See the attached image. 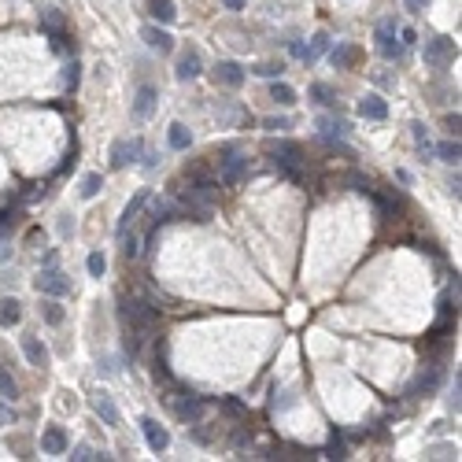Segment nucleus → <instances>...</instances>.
I'll use <instances>...</instances> for the list:
<instances>
[{
  "instance_id": "72a5a7b5",
  "label": "nucleus",
  "mask_w": 462,
  "mask_h": 462,
  "mask_svg": "<svg viewBox=\"0 0 462 462\" xmlns=\"http://www.w3.org/2000/svg\"><path fill=\"white\" fill-rule=\"evenodd\" d=\"M326 459H348V447H344V440L337 436V429H333V440H329V447L322 452Z\"/></svg>"
},
{
  "instance_id": "4c0bfd02",
  "label": "nucleus",
  "mask_w": 462,
  "mask_h": 462,
  "mask_svg": "<svg viewBox=\"0 0 462 462\" xmlns=\"http://www.w3.org/2000/svg\"><path fill=\"white\" fill-rule=\"evenodd\" d=\"M71 459H74V462H85V459H104V455H96L93 447L82 444V447H74V452H71Z\"/></svg>"
},
{
  "instance_id": "a878e982",
  "label": "nucleus",
  "mask_w": 462,
  "mask_h": 462,
  "mask_svg": "<svg viewBox=\"0 0 462 462\" xmlns=\"http://www.w3.org/2000/svg\"><path fill=\"white\" fill-rule=\"evenodd\" d=\"M311 100H315V104H322V108H333V104H337V89L326 85V82H315L311 85Z\"/></svg>"
},
{
  "instance_id": "20e7f679",
  "label": "nucleus",
  "mask_w": 462,
  "mask_h": 462,
  "mask_svg": "<svg viewBox=\"0 0 462 462\" xmlns=\"http://www.w3.org/2000/svg\"><path fill=\"white\" fill-rule=\"evenodd\" d=\"M245 174H248V156H240L237 145H226L222 159H218V178H222L226 185H240Z\"/></svg>"
},
{
  "instance_id": "1a4fd4ad",
  "label": "nucleus",
  "mask_w": 462,
  "mask_h": 462,
  "mask_svg": "<svg viewBox=\"0 0 462 462\" xmlns=\"http://www.w3.org/2000/svg\"><path fill=\"white\" fill-rule=\"evenodd\" d=\"M355 111H359V119H366V122H384L389 119V100L377 96V93H366Z\"/></svg>"
},
{
  "instance_id": "a18cd8bd",
  "label": "nucleus",
  "mask_w": 462,
  "mask_h": 462,
  "mask_svg": "<svg viewBox=\"0 0 462 462\" xmlns=\"http://www.w3.org/2000/svg\"><path fill=\"white\" fill-rule=\"evenodd\" d=\"M8 421H11V410H8L4 403H0V426H8Z\"/></svg>"
},
{
  "instance_id": "4be33fe9",
  "label": "nucleus",
  "mask_w": 462,
  "mask_h": 462,
  "mask_svg": "<svg viewBox=\"0 0 462 462\" xmlns=\"http://www.w3.org/2000/svg\"><path fill=\"white\" fill-rule=\"evenodd\" d=\"M148 11H152V19H156V22H163V27H171V22L178 19L174 0H148Z\"/></svg>"
},
{
  "instance_id": "7c9ffc66",
  "label": "nucleus",
  "mask_w": 462,
  "mask_h": 462,
  "mask_svg": "<svg viewBox=\"0 0 462 462\" xmlns=\"http://www.w3.org/2000/svg\"><path fill=\"white\" fill-rule=\"evenodd\" d=\"M78 82H82V63H78V59H71L67 67H63V85H67L71 93H74V89H78Z\"/></svg>"
},
{
  "instance_id": "a211bd4d",
  "label": "nucleus",
  "mask_w": 462,
  "mask_h": 462,
  "mask_svg": "<svg viewBox=\"0 0 462 462\" xmlns=\"http://www.w3.org/2000/svg\"><path fill=\"white\" fill-rule=\"evenodd\" d=\"M22 322V303L15 296H0V326L11 329V326H19Z\"/></svg>"
},
{
  "instance_id": "ea45409f",
  "label": "nucleus",
  "mask_w": 462,
  "mask_h": 462,
  "mask_svg": "<svg viewBox=\"0 0 462 462\" xmlns=\"http://www.w3.org/2000/svg\"><path fill=\"white\" fill-rule=\"evenodd\" d=\"M11 226H15V211H0V233H8Z\"/></svg>"
},
{
  "instance_id": "37998d69",
  "label": "nucleus",
  "mask_w": 462,
  "mask_h": 462,
  "mask_svg": "<svg viewBox=\"0 0 462 462\" xmlns=\"http://www.w3.org/2000/svg\"><path fill=\"white\" fill-rule=\"evenodd\" d=\"M459 126H462V119H459V111H455V115H447V130H452L455 137H459Z\"/></svg>"
},
{
  "instance_id": "f704fd0d",
  "label": "nucleus",
  "mask_w": 462,
  "mask_h": 462,
  "mask_svg": "<svg viewBox=\"0 0 462 462\" xmlns=\"http://www.w3.org/2000/svg\"><path fill=\"white\" fill-rule=\"evenodd\" d=\"M85 266H89V274H93V277H104V270H108V259H104L100 252H93V255L85 259Z\"/></svg>"
},
{
  "instance_id": "9d476101",
  "label": "nucleus",
  "mask_w": 462,
  "mask_h": 462,
  "mask_svg": "<svg viewBox=\"0 0 462 462\" xmlns=\"http://www.w3.org/2000/svg\"><path fill=\"white\" fill-rule=\"evenodd\" d=\"M174 74H178L182 82L200 78V74H203V56H200V48H185V52L178 56V67H174Z\"/></svg>"
},
{
  "instance_id": "dca6fc26",
  "label": "nucleus",
  "mask_w": 462,
  "mask_h": 462,
  "mask_svg": "<svg viewBox=\"0 0 462 462\" xmlns=\"http://www.w3.org/2000/svg\"><path fill=\"white\" fill-rule=\"evenodd\" d=\"M436 384H440V366L426 363V366H421V374L414 377V384H410V396H429Z\"/></svg>"
},
{
  "instance_id": "4468645a",
  "label": "nucleus",
  "mask_w": 462,
  "mask_h": 462,
  "mask_svg": "<svg viewBox=\"0 0 462 462\" xmlns=\"http://www.w3.org/2000/svg\"><path fill=\"white\" fill-rule=\"evenodd\" d=\"M148 200H152V192H148V189H137V196H133L130 203H126V211H122V222H119V240H122L126 233H130V226L137 222V215H140V208H145Z\"/></svg>"
},
{
  "instance_id": "cd10ccee",
  "label": "nucleus",
  "mask_w": 462,
  "mask_h": 462,
  "mask_svg": "<svg viewBox=\"0 0 462 462\" xmlns=\"http://www.w3.org/2000/svg\"><path fill=\"white\" fill-rule=\"evenodd\" d=\"M41 315H45V322H48V326H59V322H63V307H59V296H48V300L41 303Z\"/></svg>"
},
{
  "instance_id": "473e14b6",
  "label": "nucleus",
  "mask_w": 462,
  "mask_h": 462,
  "mask_svg": "<svg viewBox=\"0 0 462 462\" xmlns=\"http://www.w3.org/2000/svg\"><path fill=\"white\" fill-rule=\"evenodd\" d=\"M281 63H274V59H266V63H255L252 67V74H259V78H281Z\"/></svg>"
},
{
  "instance_id": "c9c22d12",
  "label": "nucleus",
  "mask_w": 462,
  "mask_h": 462,
  "mask_svg": "<svg viewBox=\"0 0 462 462\" xmlns=\"http://www.w3.org/2000/svg\"><path fill=\"white\" fill-rule=\"evenodd\" d=\"M410 133H414L418 148H421V156L429 159V133H426V126H421V122H414V126H410Z\"/></svg>"
},
{
  "instance_id": "49530a36",
  "label": "nucleus",
  "mask_w": 462,
  "mask_h": 462,
  "mask_svg": "<svg viewBox=\"0 0 462 462\" xmlns=\"http://www.w3.org/2000/svg\"><path fill=\"white\" fill-rule=\"evenodd\" d=\"M222 4H226V8H233V11H240V8L248 4V0H222Z\"/></svg>"
},
{
  "instance_id": "5701e85b",
  "label": "nucleus",
  "mask_w": 462,
  "mask_h": 462,
  "mask_svg": "<svg viewBox=\"0 0 462 462\" xmlns=\"http://www.w3.org/2000/svg\"><path fill=\"white\" fill-rule=\"evenodd\" d=\"M166 140H171V148H174V152H189L192 133H189V126H185V122H171V130H166Z\"/></svg>"
},
{
  "instance_id": "f03ea898",
  "label": "nucleus",
  "mask_w": 462,
  "mask_h": 462,
  "mask_svg": "<svg viewBox=\"0 0 462 462\" xmlns=\"http://www.w3.org/2000/svg\"><path fill=\"white\" fill-rule=\"evenodd\" d=\"M215 200H218V185L208 182L203 174H189V189H182V215L196 218V222H211Z\"/></svg>"
},
{
  "instance_id": "f8f14e48",
  "label": "nucleus",
  "mask_w": 462,
  "mask_h": 462,
  "mask_svg": "<svg viewBox=\"0 0 462 462\" xmlns=\"http://www.w3.org/2000/svg\"><path fill=\"white\" fill-rule=\"evenodd\" d=\"M359 59H363V48H359V45L337 41V48H329V63H333L337 71H352Z\"/></svg>"
},
{
  "instance_id": "aec40b11",
  "label": "nucleus",
  "mask_w": 462,
  "mask_h": 462,
  "mask_svg": "<svg viewBox=\"0 0 462 462\" xmlns=\"http://www.w3.org/2000/svg\"><path fill=\"white\" fill-rule=\"evenodd\" d=\"M22 355H27L30 366H45L48 363V348L37 337H22Z\"/></svg>"
},
{
  "instance_id": "58836bf2",
  "label": "nucleus",
  "mask_w": 462,
  "mask_h": 462,
  "mask_svg": "<svg viewBox=\"0 0 462 462\" xmlns=\"http://www.w3.org/2000/svg\"><path fill=\"white\" fill-rule=\"evenodd\" d=\"M289 126H292L289 119H266V122H263V130H274V133H281V130H289Z\"/></svg>"
},
{
  "instance_id": "c756f323",
  "label": "nucleus",
  "mask_w": 462,
  "mask_h": 462,
  "mask_svg": "<svg viewBox=\"0 0 462 462\" xmlns=\"http://www.w3.org/2000/svg\"><path fill=\"white\" fill-rule=\"evenodd\" d=\"M100 189H104V178H100V174H85V178H82V189H78V192H82V200H93Z\"/></svg>"
},
{
  "instance_id": "c85d7f7f",
  "label": "nucleus",
  "mask_w": 462,
  "mask_h": 462,
  "mask_svg": "<svg viewBox=\"0 0 462 462\" xmlns=\"http://www.w3.org/2000/svg\"><path fill=\"white\" fill-rule=\"evenodd\" d=\"M15 396H19V384H15V377H11L8 370L0 366V400H8V403H11Z\"/></svg>"
},
{
  "instance_id": "79ce46f5",
  "label": "nucleus",
  "mask_w": 462,
  "mask_h": 462,
  "mask_svg": "<svg viewBox=\"0 0 462 462\" xmlns=\"http://www.w3.org/2000/svg\"><path fill=\"white\" fill-rule=\"evenodd\" d=\"M403 4H407V11H414V15H421V11L429 8V0H403Z\"/></svg>"
},
{
  "instance_id": "393cba45",
  "label": "nucleus",
  "mask_w": 462,
  "mask_h": 462,
  "mask_svg": "<svg viewBox=\"0 0 462 462\" xmlns=\"http://www.w3.org/2000/svg\"><path fill=\"white\" fill-rule=\"evenodd\" d=\"M436 156H440L447 166H459V159H462V148H459V137H452V140H440L436 145Z\"/></svg>"
},
{
  "instance_id": "7ed1b4c3",
  "label": "nucleus",
  "mask_w": 462,
  "mask_h": 462,
  "mask_svg": "<svg viewBox=\"0 0 462 462\" xmlns=\"http://www.w3.org/2000/svg\"><path fill=\"white\" fill-rule=\"evenodd\" d=\"M266 156L274 159V166L285 178H292V182H303V171H300L303 148L296 145V140H266Z\"/></svg>"
},
{
  "instance_id": "0eeeda50",
  "label": "nucleus",
  "mask_w": 462,
  "mask_h": 462,
  "mask_svg": "<svg viewBox=\"0 0 462 462\" xmlns=\"http://www.w3.org/2000/svg\"><path fill=\"white\" fill-rule=\"evenodd\" d=\"M34 285H37L41 296H67V292H71V277L63 270H56V266H48V270H41V277H37Z\"/></svg>"
},
{
  "instance_id": "39448f33",
  "label": "nucleus",
  "mask_w": 462,
  "mask_h": 462,
  "mask_svg": "<svg viewBox=\"0 0 462 462\" xmlns=\"http://www.w3.org/2000/svg\"><path fill=\"white\" fill-rule=\"evenodd\" d=\"M377 52L384 56V59H400L407 48H403V41H400V27H396V19H381L377 22Z\"/></svg>"
},
{
  "instance_id": "e433bc0d",
  "label": "nucleus",
  "mask_w": 462,
  "mask_h": 462,
  "mask_svg": "<svg viewBox=\"0 0 462 462\" xmlns=\"http://www.w3.org/2000/svg\"><path fill=\"white\" fill-rule=\"evenodd\" d=\"M122 252H126V259H137V255H140L137 237H133V233H130V237H122Z\"/></svg>"
},
{
  "instance_id": "412c9836",
  "label": "nucleus",
  "mask_w": 462,
  "mask_h": 462,
  "mask_svg": "<svg viewBox=\"0 0 462 462\" xmlns=\"http://www.w3.org/2000/svg\"><path fill=\"white\" fill-rule=\"evenodd\" d=\"M93 410L104 418V426H119V407H115V400H111L108 392H100L96 400H93Z\"/></svg>"
},
{
  "instance_id": "2eb2a0df",
  "label": "nucleus",
  "mask_w": 462,
  "mask_h": 462,
  "mask_svg": "<svg viewBox=\"0 0 462 462\" xmlns=\"http://www.w3.org/2000/svg\"><path fill=\"white\" fill-rule=\"evenodd\" d=\"M137 152H140V145H137V140H126V137H119V140L111 145V166H115V171L130 166V163L137 159Z\"/></svg>"
},
{
  "instance_id": "c03bdc74",
  "label": "nucleus",
  "mask_w": 462,
  "mask_h": 462,
  "mask_svg": "<svg viewBox=\"0 0 462 462\" xmlns=\"http://www.w3.org/2000/svg\"><path fill=\"white\" fill-rule=\"evenodd\" d=\"M292 56H296V59H307V45H303V41H292Z\"/></svg>"
},
{
  "instance_id": "f3484780",
  "label": "nucleus",
  "mask_w": 462,
  "mask_h": 462,
  "mask_svg": "<svg viewBox=\"0 0 462 462\" xmlns=\"http://www.w3.org/2000/svg\"><path fill=\"white\" fill-rule=\"evenodd\" d=\"M67 447H71V440H67V433H63L59 426H48L41 433V452L45 455H63Z\"/></svg>"
},
{
  "instance_id": "423d86ee",
  "label": "nucleus",
  "mask_w": 462,
  "mask_h": 462,
  "mask_svg": "<svg viewBox=\"0 0 462 462\" xmlns=\"http://www.w3.org/2000/svg\"><path fill=\"white\" fill-rule=\"evenodd\" d=\"M455 52H459V48H455L452 37H433V41H426V63H429V67H436V71H444L447 63L455 59Z\"/></svg>"
},
{
  "instance_id": "b1692460",
  "label": "nucleus",
  "mask_w": 462,
  "mask_h": 462,
  "mask_svg": "<svg viewBox=\"0 0 462 462\" xmlns=\"http://www.w3.org/2000/svg\"><path fill=\"white\" fill-rule=\"evenodd\" d=\"M270 100H274V104H281V108H292V104H296V89H292L289 82H277V78H274Z\"/></svg>"
},
{
  "instance_id": "a19ab883",
  "label": "nucleus",
  "mask_w": 462,
  "mask_h": 462,
  "mask_svg": "<svg viewBox=\"0 0 462 462\" xmlns=\"http://www.w3.org/2000/svg\"><path fill=\"white\" fill-rule=\"evenodd\" d=\"M400 41H403V48H410V45L418 41V34L410 30V27H400Z\"/></svg>"
},
{
  "instance_id": "9b49d317",
  "label": "nucleus",
  "mask_w": 462,
  "mask_h": 462,
  "mask_svg": "<svg viewBox=\"0 0 462 462\" xmlns=\"http://www.w3.org/2000/svg\"><path fill=\"white\" fill-rule=\"evenodd\" d=\"M140 433H145V444L152 447V452H166V447H171V433H166L163 426L156 418H140Z\"/></svg>"
},
{
  "instance_id": "6e6552de",
  "label": "nucleus",
  "mask_w": 462,
  "mask_h": 462,
  "mask_svg": "<svg viewBox=\"0 0 462 462\" xmlns=\"http://www.w3.org/2000/svg\"><path fill=\"white\" fill-rule=\"evenodd\" d=\"M211 78H215V85H222V89H240L245 85V67L233 63V59H218Z\"/></svg>"
},
{
  "instance_id": "2f4dec72",
  "label": "nucleus",
  "mask_w": 462,
  "mask_h": 462,
  "mask_svg": "<svg viewBox=\"0 0 462 462\" xmlns=\"http://www.w3.org/2000/svg\"><path fill=\"white\" fill-rule=\"evenodd\" d=\"M41 30H63V15H59V8H45L41 11Z\"/></svg>"
},
{
  "instance_id": "f257e3e1",
  "label": "nucleus",
  "mask_w": 462,
  "mask_h": 462,
  "mask_svg": "<svg viewBox=\"0 0 462 462\" xmlns=\"http://www.w3.org/2000/svg\"><path fill=\"white\" fill-rule=\"evenodd\" d=\"M119 322H122V333H126V352L130 359L140 352V344L148 337H156V326H159V315L156 307L137 300V296H122L119 300Z\"/></svg>"
},
{
  "instance_id": "bb28decb",
  "label": "nucleus",
  "mask_w": 462,
  "mask_h": 462,
  "mask_svg": "<svg viewBox=\"0 0 462 462\" xmlns=\"http://www.w3.org/2000/svg\"><path fill=\"white\" fill-rule=\"evenodd\" d=\"M326 52H329V34L318 30V34L311 37V45H307V59H303V63H315L318 56H326Z\"/></svg>"
},
{
  "instance_id": "6ab92c4d",
  "label": "nucleus",
  "mask_w": 462,
  "mask_h": 462,
  "mask_svg": "<svg viewBox=\"0 0 462 462\" xmlns=\"http://www.w3.org/2000/svg\"><path fill=\"white\" fill-rule=\"evenodd\" d=\"M140 37H145L148 48H156V52H171V48H174V37L166 30H159V27H145V30H140Z\"/></svg>"
},
{
  "instance_id": "ddd939ff",
  "label": "nucleus",
  "mask_w": 462,
  "mask_h": 462,
  "mask_svg": "<svg viewBox=\"0 0 462 462\" xmlns=\"http://www.w3.org/2000/svg\"><path fill=\"white\" fill-rule=\"evenodd\" d=\"M156 104H159V93L152 85H140L137 89V100H133V119L137 122H148L156 115Z\"/></svg>"
}]
</instances>
